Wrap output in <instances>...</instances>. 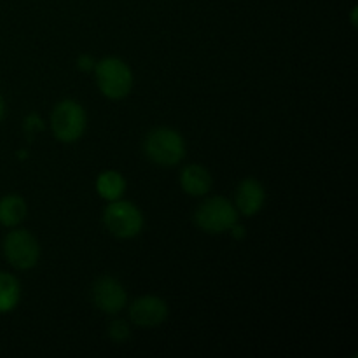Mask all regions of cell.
<instances>
[{
    "instance_id": "1",
    "label": "cell",
    "mask_w": 358,
    "mask_h": 358,
    "mask_svg": "<svg viewBox=\"0 0 358 358\" xmlns=\"http://www.w3.org/2000/svg\"><path fill=\"white\" fill-rule=\"evenodd\" d=\"M143 152L157 166H177L185 157L184 136L173 128L159 126L147 133Z\"/></svg>"
},
{
    "instance_id": "2",
    "label": "cell",
    "mask_w": 358,
    "mask_h": 358,
    "mask_svg": "<svg viewBox=\"0 0 358 358\" xmlns=\"http://www.w3.org/2000/svg\"><path fill=\"white\" fill-rule=\"evenodd\" d=\"M98 90L110 100H122L133 90V72L124 59L117 56H108L94 65Z\"/></svg>"
},
{
    "instance_id": "3",
    "label": "cell",
    "mask_w": 358,
    "mask_h": 358,
    "mask_svg": "<svg viewBox=\"0 0 358 358\" xmlns=\"http://www.w3.org/2000/svg\"><path fill=\"white\" fill-rule=\"evenodd\" d=\"M103 226L119 240H131L143 229V213L138 206L126 199L108 201L103 210Z\"/></svg>"
},
{
    "instance_id": "4",
    "label": "cell",
    "mask_w": 358,
    "mask_h": 358,
    "mask_svg": "<svg viewBox=\"0 0 358 358\" xmlns=\"http://www.w3.org/2000/svg\"><path fill=\"white\" fill-rule=\"evenodd\" d=\"M238 210L224 196H213L205 199L201 205L196 208L194 222L201 231L208 234H222L227 233L234 224L238 222Z\"/></svg>"
},
{
    "instance_id": "5",
    "label": "cell",
    "mask_w": 358,
    "mask_h": 358,
    "mask_svg": "<svg viewBox=\"0 0 358 358\" xmlns=\"http://www.w3.org/2000/svg\"><path fill=\"white\" fill-rule=\"evenodd\" d=\"M87 126V115L83 105L76 100H62L51 112L52 135L63 143H73L84 135Z\"/></svg>"
},
{
    "instance_id": "6",
    "label": "cell",
    "mask_w": 358,
    "mask_h": 358,
    "mask_svg": "<svg viewBox=\"0 0 358 358\" xmlns=\"http://www.w3.org/2000/svg\"><path fill=\"white\" fill-rule=\"evenodd\" d=\"M3 257L17 271H27L37 266L41 259L38 241L30 231L14 229L6 234L2 243Z\"/></svg>"
},
{
    "instance_id": "7",
    "label": "cell",
    "mask_w": 358,
    "mask_h": 358,
    "mask_svg": "<svg viewBox=\"0 0 358 358\" xmlns=\"http://www.w3.org/2000/svg\"><path fill=\"white\" fill-rule=\"evenodd\" d=\"M91 299L100 311L107 315H115L128 304V294L117 278L105 275L93 283Z\"/></svg>"
},
{
    "instance_id": "8",
    "label": "cell",
    "mask_w": 358,
    "mask_h": 358,
    "mask_svg": "<svg viewBox=\"0 0 358 358\" xmlns=\"http://www.w3.org/2000/svg\"><path fill=\"white\" fill-rule=\"evenodd\" d=\"M166 301L157 296H142L129 304V320L143 329H152L164 324L168 318Z\"/></svg>"
},
{
    "instance_id": "9",
    "label": "cell",
    "mask_w": 358,
    "mask_h": 358,
    "mask_svg": "<svg viewBox=\"0 0 358 358\" xmlns=\"http://www.w3.org/2000/svg\"><path fill=\"white\" fill-rule=\"evenodd\" d=\"M266 203V189L257 178H243L238 184L234 194V206L243 217H254L262 210Z\"/></svg>"
},
{
    "instance_id": "10",
    "label": "cell",
    "mask_w": 358,
    "mask_h": 358,
    "mask_svg": "<svg viewBox=\"0 0 358 358\" xmlns=\"http://www.w3.org/2000/svg\"><path fill=\"white\" fill-rule=\"evenodd\" d=\"M213 185L212 173L201 164H187L180 171V187L189 196H205L208 194Z\"/></svg>"
},
{
    "instance_id": "11",
    "label": "cell",
    "mask_w": 358,
    "mask_h": 358,
    "mask_svg": "<svg viewBox=\"0 0 358 358\" xmlns=\"http://www.w3.org/2000/svg\"><path fill=\"white\" fill-rule=\"evenodd\" d=\"M94 187L105 201H115V199H121L126 192V178L115 170H105L98 175Z\"/></svg>"
},
{
    "instance_id": "12",
    "label": "cell",
    "mask_w": 358,
    "mask_h": 358,
    "mask_svg": "<svg viewBox=\"0 0 358 358\" xmlns=\"http://www.w3.org/2000/svg\"><path fill=\"white\" fill-rule=\"evenodd\" d=\"M27 201L17 194H7L0 199V224L3 227H16L27 217Z\"/></svg>"
},
{
    "instance_id": "13",
    "label": "cell",
    "mask_w": 358,
    "mask_h": 358,
    "mask_svg": "<svg viewBox=\"0 0 358 358\" xmlns=\"http://www.w3.org/2000/svg\"><path fill=\"white\" fill-rule=\"evenodd\" d=\"M21 285L16 276L0 271V313H10L20 304Z\"/></svg>"
},
{
    "instance_id": "14",
    "label": "cell",
    "mask_w": 358,
    "mask_h": 358,
    "mask_svg": "<svg viewBox=\"0 0 358 358\" xmlns=\"http://www.w3.org/2000/svg\"><path fill=\"white\" fill-rule=\"evenodd\" d=\"M131 336V329H129L128 322L121 320V318H115L114 322H110L108 325V338L114 343H126Z\"/></svg>"
},
{
    "instance_id": "15",
    "label": "cell",
    "mask_w": 358,
    "mask_h": 358,
    "mask_svg": "<svg viewBox=\"0 0 358 358\" xmlns=\"http://www.w3.org/2000/svg\"><path fill=\"white\" fill-rule=\"evenodd\" d=\"M44 122H42V119L38 117L37 114H31L28 115L27 121H24V129H27V133L30 135V133H37V131H44Z\"/></svg>"
},
{
    "instance_id": "16",
    "label": "cell",
    "mask_w": 358,
    "mask_h": 358,
    "mask_svg": "<svg viewBox=\"0 0 358 358\" xmlns=\"http://www.w3.org/2000/svg\"><path fill=\"white\" fill-rule=\"evenodd\" d=\"M94 65H96V62L91 55H80L77 58V69L83 70V72H93Z\"/></svg>"
},
{
    "instance_id": "17",
    "label": "cell",
    "mask_w": 358,
    "mask_h": 358,
    "mask_svg": "<svg viewBox=\"0 0 358 358\" xmlns=\"http://www.w3.org/2000/svg\"><path fill=\"white\" fill-rule=\"evenodd\" d=\"M229 233H231V236L234 238V240H243V238L247 236V229H245V227L241 226L240 222L234 224V226L229 229Z\"/></svg>"
},
{
    "instance_id": "18",
    "label": "cell",
    "mask_w": 358,
    "mask_h": 358,
    "mask_svg": "<svg viewBox=\"0 0 358 358\" xmlns=\"http://www.w3.org/2000/svg\"><path fill=\"white\" fill-rule=\"evenodd\" d=\"M3 115H6V101H3L2 94H0V122L3 121Z\"/></svg>"
},
{
    "instance_id": "19",
    "label": "cell",
    "mask_w": 358,
    "mask_h": 358,
    "mask_svg": "<svg viewBox=\"0 0 358 358\" xmlns=\"http://www.w3.org/2000/svg\"><path fill=\"white\" fill-rule=\"evenodd\" d=\"M27 156H28V154L24 152V150H23V152H17V157H21V159H27Z\"/></svg>"
}]
</instances>
